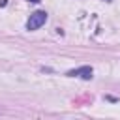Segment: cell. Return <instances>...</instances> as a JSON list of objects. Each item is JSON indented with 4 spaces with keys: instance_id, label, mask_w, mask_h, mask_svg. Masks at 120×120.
Masks as SVG:
<instances>
[{
    "instance_id": "obj_4",
    "label": "cell",
    "mask_w": 120,
    "mask_h": 120,
    "mask_svg": "<svg viewBox=\"0 0 120 120\" xmlns=\"http://www.w3.org/2000/svg\"><path fill=\"white\" fill-rule=\"evenodd\" d=\"M105 2H111V0H105Z\"/></svg>"
},
{
    "instance_id": "obj_3",
    "label": "cell",
    "mask_w": 120,
    "mask_h": 120,
    "mask_svg": "<svg viewBox=\"0 0 120 120\" xmlns=\"http://www.w3.org/2000/svg\"><path fill=\"white\" fill-rule=\"evenodd\" d=\"M28 2H34V4H36V2H41V0H28Z\"/></svg>"
},
{
    "instance_id": "obj_2",
    "label": "cell",
    "mask_w": 120,
    "mask_h": 120,
    "mask_svg": "<svg viewBox=\"0 0 120 120\" xmlns=\"http://www.w3.org/2000/svg\"><path fill=\"white\" fill-rule=\"evenodd\" d=\"M92 68L90 66H81V68H77V69H69L68 71V77H81V79H92Z\"/></svg>"
},
{
    "instance_id": "obj_1",
    "label": "cell",
    "mask_w": 120,
    "mask_h": 120,
    "mask_svg": "<svg viewBox=\"0 0 120 120\" xmlns=\"http://www.w3.org/2000/svg\"><path fill=\"white\" fill-rule=\"evenodd\" d=\"M45 22H47V13L45 11H34L26 21V30H38Z\"/></svg>"
}]
</instances>
